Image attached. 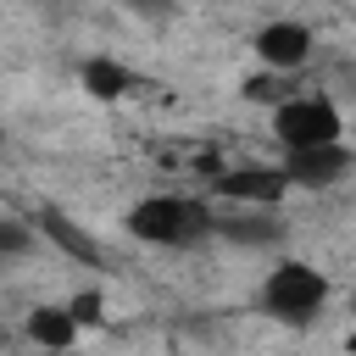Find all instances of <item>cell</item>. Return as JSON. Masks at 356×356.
Masks as SVG:
<instances>
[{"label":"cell","mask_w":356,"mask_h":356,"mask_svg":"<svg viewBox=\"0 0 356 356\" xmlns=\"http://www.w3.org/2000/svg\"><path fill=\"white\" fill-rule=\"evenodd\" d=\"M211 222H217V211L200 195L161 189V195H145V200L128 206V234L156 245V250H195V245L211 239Z\"/></svg>","instance_id":"cell-1"},{"label":"cell","mask_w":356,"mask_h":356,"mask_svg":"<svg viewBox=\"0 0 356 356\" xmlns=\"http://www.w3.org/2000/svg\"><path fill=\"white\" fill-rule=\"evenodd\" d=\"M273 139L284 150H312V145H345V117L328 95L295 89L273 106Z\"/></svg>","instance_id":"cell-2"},{"label":"cell","mask_w":356,"mask_h":356,"mask_svg":"<svg viewBox=\"0 0 356 356\" xmlns=\"http://www.w3.org/2000/svg\"><path fill=\"white\" fill-rule=\"evenodd\" d=\"M328 306V278H323V267H312V261H295V256H284L273 273H267V284H261V312L267 317H278V323H312L317 312Z\"/></svg>","instance_id":"cell-3"},{"label":"cell","mask_w":356,"mask_h":356,"mask_svg":"<svg viewBox=\"0 0 356 356\" xmlns=\"http://www.w3.org/2000/svg\"><path fill=\"white\" fill-rule=\"evenodd\" d=\"M211 239L239 245V250H278L289 239V222L278 206H222L211 222Z\"/></svg>","instance_id":"cell-4"},{"label":"cell","mask_w":356,"mask_h":356,"mask_svg":"<svg viewBox=\"0 0 356 356\" xmlns=\"http://www.w3.org/2000/svg\"><path fill=\"white\" fill-rule=\"evenodd\" d=\"M256 56H261V67L267 72H278V78H295L306 61H312V50H317V33L300 22V17H273V22H261L256 28Z\"/></svg>","instance_id":"cell-5"},{"label":"cell","mask_w":356,"mask_h":356,"mask_svg":"<svg viewBox=\"0 0 356 356\" xmlns=\"http://www.w3.org/2000/svg\"><path fill=\"white\" fill-rule=\"evenodd\" d=\"M356 150L350 145H312V150H284V178L289 189H334L345 172H350Z\"/></svg>","instance_id":"cell-6"},{"label":"cell","mask_w":356,"mask_h":356,"mask_svg":"<svg viewBox=\"0 0 356 356\" xmlns=\"http://www.w3.org/2000/svg\"><path fill=\"white\" fill-rule=\"evenodd\" d=\"M211 195L228 206H278L289 195V178H284V167H234L211 184Z\"/></svg>","instance_id":"cell-7"},{"label":"cell","mask_w":356,"mask_h":356,"mask_svg":"<svg viewBox=\"0 0 356 356\" xmlns=\"http://www.w3.org/2000/svg\"><path fill=\"white\" fill-rule=\"evenodd\" d=\"M22 334H28L33 350H72L78 334H83V323L72 317V306H33L22 317Z\"/></svg>","instance_id":"cell-8"},{"label":"cell","mask_w":356,"mask_h":356,"mask_svg":"<svg viewBox=\"0 0 356 356\" xmlns=\"http://www.w3.org/2000/svg\"><path fill=\"white\" fill-rule=\"evenodd\" d=\"M33 228L44 234V239H56L67 256H78V261H100V245H95V234L89 228H78L67 211H56V206H44L39 217H33Z\"/></svg>","instance_id":"cell-9"},{"label":"cell","mask_w":356,"mask_h":356,"mask_svg":"<svg viewBox=\"0 0 356 356\" xmlns=\"http://www.w3.org/2000/svg\"><path fill=\"white\" fill-rule=\"evenodd\" d=\"M78 83H83L95 100H122V95L134 89V72H128L122 61H111V56H89V61L78 67Z\"/></svg>","instance_id":"cell-10"},{"label":"cell","mask_w":356,"mask_h":356,"mask_svg":"<svg viewBox=\"0 0 356 356\" xmlns=\"http://www.w3.org/2000/svg\"><path fill=\"white\" fill-rule=\"evenodd\" d=\"M33 239H39V228H33V222L0 217V261H11V256H28V250H33Z\"/></svg>","instance_id":"cell-11"},{"label":"cell","mask_w":356,"mask_h":356,"mask_svg":"<svg viewBox=\"0 0 356 356\" xmlns=\"http://www.w3.org/2000/svg\"><path fill=\"white\" fill-rule=\"evenodd\" d=\"M67 306H72V317H78V323H89V328L106 317V312H100V306H106V300H100V289H83V295H72Z\"/></svg>","instance_id":"cell-12"},{"label":"cell","mask_w":356,"mask_h":356,"mask_svg":"<svg viewBox=\"0 0 356 356\" xmlns=\"http://www.w3.org/2000/svg\"><path fill=\"white\" fill-rule=\"evenodd\" d=\"M139 17H167V0H128Z\"/></svg>","instance_id":"cell-13"},{"label":"cell","mask_w":356,"mask_h":356,"mask_svg":"<svg viewBox=\"0 0 356 356\" xmlns=\"http://www.w3.org/2000/svg\"><path fill=\"white\" fill-rule=\"evenodd\" d=\"M345 145H350V150H356V111H350V117H345Z\"/></svg>","instance_id":"cell-14"},{"label":"cell","mask_w":356,"mask_h":356,"mask_svg":"<svg viewBox=\"0 0 356 356\" xmlns=\"http://www.w3.org/2000/svg\"><path fill=\"white\" fill-rule=\"evenodd\" d=\"M345 350H350V356H356V328H350V334H345Z\"/></svg>","instance_id":"cell-15"},{"label":"cell","mask_w":356,"mask_h":356,"mask_svg":"<svg viewBox=\"0 0 356 356\" xmlns=\"http://www.w3.org/2000/svg\"><path fill=\"white\" fill-rule=\"evenodd\" d=\"M39 356H78V350H39Z\"/></svg>","instance_id":"cell-16"}]
</instances>
